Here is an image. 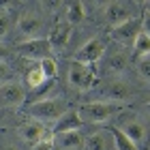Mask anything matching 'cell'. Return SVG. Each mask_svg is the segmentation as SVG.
Returning a JSON list of instances; mask_svg holds the SVG:
<instances>
[{
    "label": "cell",
    "instance_id": "obj_1",
    "mask_svg": "<svg viewBox=\"0 0 150 150\" xmlns=\"http://www.w3.org/2000/svg\"><path fill=\"white\" fill-rule=\"evenodd\" d=\"M120 110V103H112V101H92V103H84L79 107V118L81 122H90V125H103L116 116Z\"/></svg>",
    "mask_w": 150,
    "mask_h": 150
},
{
    "label": "cell",
    "instance_id": "obj_2",
    "mask_svg": "<svg viewBox=\"0 0 150 150\" xmlns=\"http://www.w3.org/2000/svg\"><path fill=\"white\" fill-rule=\"evenodd\" d=\"M64 112H67L64 101L62 99H54V97L43 99V101H35V103H30V107H28V114L35 120H41V122L58 120Z\"/></svg>",
    "mask_w": 150,
    "mask_h": 150
},
{
    "label": "cell",
    "instance_id": "obj_3",
    "mask_svg": "<svg viewBox=\"0 0 150 150\" xmlns=\"http://www.w3.org/2000/svg\"><path fill=\"white\" fill-rule=\"evenodd\" d=\"M69 84L77 90H90L97 84V75H94V64H84L73 60L69 64Z\"/></svg>",
    "mask_w": 150,
    "mask_h": 150
},
{
    "label": "cell",
    "instance_id": "obj_4",
    "mask_svg": "<svg viewBox=\"0 0 150 150\" xmlns=\"http://www.w3.org/2000/svg\"><path fill=\"white\" fill-rule=\"evenodd\" d=\"M13 52L19 54V56L26 58V60H43V58L50 56L52 47L47 43V39L37 37V39H26L22 43H17L13 47Z\"/></svg>",
    "mask_w": 150,
    "mask_h": 150
},
{
    "label": "cell",
    "instance_id": "obj_5",
    "mask_svg": "<svg viewBox=\"0 0 150 150\" xmlns=\"http://www.w3.org/2000/svg\"><path fill=\"white\" fill-rule=\"evenodd\" d=\"M26 103V90L19 81H4L0 84V107L4 110H17Z\"/></svg>",
    "mask_w": 150,
    "mask_h": 150
},
{
    "label": "cell",
    "instance_id": "obj_6",
    "mask_svg": "<svg viewBox=\"0 0 150 150\" xmlns=\"http://www.w3.org/2000/svg\"><path fill=\"white\" fill-rule=\"evenodd\" d=\"M105 50H107V43L101 37H92L84 47H79L77 54H75V60L77 62H84V64H97L101 58L105 56Z\"/></svg>",
    "mask_w": 150,
    "mask_h": 150
},
{
    "label": "cell",
    "instance_id": "obj_7",
    "mask_svg": "<svg viewBox=\"0 0 150 150\" xmlns=\"http://www.w3.org/2000/svg\"><path fill=\"white\" fill-rule=\"evenodd\" d=\"M139 30H142V19L131 17V19H127V22L114 26V28L110 30V35H112V39L116 41V43L129 47V45H133V41H135V37H137Z\"/></svg>",
    "mask_w": 150,
    "mask_h": 150
},
{
    "label": "cell",
    "instance_id": "obj_8",
    "mask_svg": "<svg viewBox=\"0 0 150 150\" xmlns=\"http://www.w3.org/2000/svg\"><path fill=\"white\" fill-rule=\"evenodd\" d=\"M19 135H22L24 142L28 144H39V142H54V133L52 129L45 127V122L35 120V122H26V125L19 127Z\"/></svg>",
    "mask_w": 150,
    "mask_h": 150
},
{
    "label": "cell",
    "instance_id": "obj_9",
    "mask_svg": "<svg viewBox=\"0 0 150 150\" xmlns=\"http://www.w3.org/2000/svg\"><path fill=\"white\" fill-rule=\"evenodd\" d=\"M103 17H105V22L114 28V26L127 22V19H131V17H135V15H133V9H129L127 2H122V0H116V2H110V4L105 6Z\"/></svg>",
    "mask_w": 150,
    "mask_h": 150
},
{
    "label": "cell",
    "instance_id": "obj_10",
    "mask_svg": "<svg viewBox=\"0 0 150 150\" xmlns=\"http://www.w3.org/2000/svg\"><path fill=\"white\" fill-rule=\"evenodd\" d=\"M118 129L133 142L135 146H139L142 142H144V137H146V127H144V122H142L137 116H127V118L120 122Z\"/></svg>",
    "mask_w": 150,
    "mask_h": 150
},
{
    "label": "cell",
    "instance_id": "obj_11",
    "mask_svg": "<svg viewBox=\"0 0 150 150\" xmlns=\"http://www.w3.org/2000/svg\"><path fill=\"white\" fill-rule=\"evenodd\" d=\"M54 146L60 150H81L84 148V135L77 131H64L54 135Z\"/></svg>",
    "mask_w": 150,
    "mask_h": 150
},
{
    "label": "cell",
    "instance_id": "obj_12",
    "mask_svg": "<svg viewBox=\"0 0 150 150\" xmlns=\"http://www.w3.org/2000/svg\"><path fill=\"white\" fill-rule=\"evenodd\" d=\"M84 125L79 118V112L77 110H67L58 120H54V127H52V133H64V131H77V129Z\"/></svg>",
    "mask_w": 150,
    "mask_h": 150
},
{
    "label": "cell",
    "instance_id": "obj_13",
    "mask_svg": "<svg viewBox=\"0 0 150 150\" xmlns=\"http://www.w3.org/2000/svg\"><path fill=\"white\" fill-rule=\"evenodd\" d=\"M71 30H73V26L69 22L54 26L52 32L47 35V43H50L52 50H62V47L69 43V39H71Z\"/></svg>",
    "mask_w": 150,
    "mask_h": 150
},
{
    "label": "cell",
    "instance_id": "obj_14",
    "mask_svg": "<svg viewBox=\"0 0 150 150\" xmlns=\"http://www.w3.org/2000/svg\"><path fill=\"white\" fill-rule=\"evenodd\" d=\"M17 30L26 39H37V37H41V19L37 15H32V13H28V15H24L19 19Z\"/></svg>",
    "mask_w": 150,
    "mask_h": 150
},
{
    "label": "cell",
    "instance_id": "obj_15",
    "mask_svg": "<svg viewBox=\"0 0 150 150\" xmlns=\"http://www.w3.org/2000/svg\"><path fill=\"white\" fill-rule=\"evenodd\" d=\"M105 94L112 99V103H120V101H127V99L133 97V88L129 84H125V81L114 79L112 84L105 88Z\"/></svg>",
    "mask_w": 150,
    "mask_h": 150
},
{
    "label": "cell",
    "instance_id": "obj_16",
    "mask_svg": "<svg viewBox=\"0 0 150 150\" xmlns=\"http://www.w3.org/2000/svg\"><path fill=\"white\" fill-rule=\"evenodd\" d=\"M84 148L86 150H110V142H107L105 133H92L84 137Z\"/></svg>",
    "mask_w": 150,
    "mask_h": 150
},
{
    "label": "cell",
    "instance_id": "obj_17",
    "mask_svg": "<svg viewBox=\"0 0 150 150\" xmlns=\"http://www.w3.org/2000/svg\"><path fill=\"white\" fill-rule=\"evenodd\" d=\"M110 133H112V137H114L116 150H139V146H135L118 127H110Z\"/></svg>",
    "mask_w": 150,
    "mask_h": 150
},
{
    "label": "cell",
    "instance_id": "obj_18",
    "mask_svg": "<svg viewBox=\"0 0 150 150\" xmlns=\"http://www.w3.org/2000/svg\"><path fill=\"white\" fill-rule=\"evenodd\" d=\"M127 64H129V60H127V56H125L122 52H116V54H112V56L107 58V71L114 73V75L125 73Z\"/></svg>",
    "mask_w": 150,
    "mask_h": 150
},
{
    "label": "cell",
    "instance_id": "obj_19",
    "mask_svg": "<svg viewBox=\"0 0 150 150\" xmlns=\"http://www.w3.org/2000/svg\"><path fill=\"white\" fill-rule=\"evenodd\" d=\"M133 54L135 56H148L150 54V37L146 32H137V37L133 41Z\"/></svg>",
    "mask_w": 150,
    "mask_h": 150
},
{
    "label": "cell",
    "instance_id": "obj_20",
    "mask_svg": "<svg viewBox=\"0 0 150 150\" xmlns=\"http://www.w3.org/2000/svg\"><path fill=\"white\" fill-rule=\"evenodd\" d=\"M84 17H86V11H84V6H81V2H71L69 9H67V22L71 26H75V24L84 22Z\"/></svg>",
    "mask_w": 150,
    "mask_h": 150
},
{
    "label": "cell",
    "instance_id": "obj_21",
    "mask_svg": "<svg viewBox=\"0 0 150 150\" xmlns=\"http://www.w3.org/2000/svg\"><path fill=\"white\" fill-rule=\"evenodd\" d=\"M45 81H47V77L43 75V71H41L39 64L32 67V69L26 73V84H28V88H32V90H35V88H39L41 84H45Z\"/></svg>",
    "mask_w": 150,
    "mask_h": 150
},
{
    "label": "cell",
    "instance_id": "obj_22",
    "mask_svg": "<svg viewBox=\"0 0 150 150\" xmlns=\"http://www.w3.org/2000/svg\"><path fill=\"white\" fill-rule=\"evenodd\" d=\"M39 67H41V71H43V75L47 79H56V75H58V62L52 56L39 60Z\"/></svg>",
    "mask_w": 150,
    "mask_h": 150
},
{
    "label": "cell",
    "instance_id": "obj_23",
    "mask_svg": "<svg viewBox=\"0 0 150 150\" xmlns=\"http://www.w3.org/2000/svg\"><path fill=\"white\" fill-rule=\"evenodd\" d=\"M137 71H139V75H142L144 79L150 81V54H148V56H144V58L137 62Z\"/></svg>",
    "mask_w": 150,
    "mask_h": 150
},
{
    "label": "cell",
    "instance_id": "obj_24",
    "mask_svg": "<svg viewBox=\"0 0 150 150\" xmlns=\"http://www.w3.org/2000/svg\"><path fill=\"white\" fill-rule=\"evenodd\" d=\"M11 79H13V69L4 62V60H0V84L11 81Z\"/></svg>",
    "mask_w": 150,
    "mask_h": 150
},
{
    "label": "cell",
    "instance_id": "obj_25",
    "mask_svg": "<svg viewBox=\"0 0 150 150\" xmlns=\"http://www.w3.org/2000/svg\"><path fill=\"white\" fill-rule=\"evenodd\" d=\"M110 2H114V0H81V6L86 9H99V6H107Z\"/></svg>",
    "mask_w": 150,
    "mask_h": 150
},
{
    "label": "cell",
    "instance_id": "obj_26",
    "mask_svg": "<svg viewBox=\"0 0 150 150\" xmlns=\"http://www.w3.org/2000/svg\"><path fill=\"white\" fill-rule=\"evenodd\" d=\"M9 28H11V17L9 15H0V39H2L6 32H9Z\"/></svg>",
    "mask_w": 150,
    "mask_h": 150
},
{
    "label": "cell",
    "instance_id": "obj_27",
    "mask_svg": "<svg viewBox=\"0 0 150 150\" xmlns=\"http://www.w3.org/2000/svg\"><path fill=\"white\" fill-rule=\"evenodd\" d=\"M142 32H146L150 37V11H146L144 15H142Z\"/></svg>",
    "mask_w": 150,
    "mask_h": 150
},
{
    "label": "cell",
    "instance_id": "obj_28",
    "mask_svg": "<svg viewBox=\"0 0 150 150\" xmlns=\"http://www.w3.org/2000/svg\"><path fill=\"white\" fill-rule=\"evenodd\" d=\"M43 2V6L45 9H50V11H56L60 4H62V0H41Z\"/></svg>",
    "mask_w": 150,
    "mask_h": 150
},
{
    "label": "cell",
    "instance_id": "obj_29",
    "mask_svg": "<svg viewBox=\"0 0 150 150\" xmlns=\"http://www.w3.org/2000/svg\"><path fill=\"white\" fill-rule=\"evenodd\" d=\"M54 142H39V144L32 146V150H52Z\"/></svg>",
    "mask_w": 150,
    "mask_h": 150
},
{
    "label": "cell",
    "instance_id": "obj_30",
    "mask_svg": "<svg viewBox=\"0 0 150 150\" xmlns=\"http://www.w3.org/2000/svg\"><path fill=\"white\" fill-rule=\"evenodd\" d=\"M17 0H0V9H11Z\"/></svg>",
    "mask_w": 150,
    "mask_h": 150
},
{
    "label": "cell",
    "instance_id": "obj_31",
    "mask_svg": "<svg viewBox=\"0 0 150 150\" xmlns=\"http://www.w3.org/2000/svg\"><path fill=\"white\" fill-rule=\"evenodd\" d=\"M6 56H9V50H6V47H4L2 43H0V60H4Z\"/></svg>",
    "mask_w": 150,
    "mask_h": 150
},
{
    "label": "cell",
    "instance_id": "obj_32",
    "mask_svg": "<svg viewBox=\"0 0 150 150\" xmlns=\"http://www.w3.org/2000/svg\"><path fill=\"white\" fill-rule=\"evenodd\" d=\"M0 150H19L17 146H4V148H0Z\"/></svg>",
    "mask_w": 150,
    "mask_h": 150
},
{
    "label": "cell",
    "instance_id": "obj_33",
    "mask_svg": "<svg viewBox=\"0 0 150 150\" xmlns=\"http://www.w3.org/2000/svg\"><path fill=\"white\" fill-rule=\"evenodd\" d=\"M133 2L137 4V6H144V4H146V0H133Z\"/></svg>",
    "mask_w": 150,
    "mask_h": 150
},
{
    "label": "cell",
    "instance_id": "obj_34",
    "mask_svg": "<svg viewBox=\"0 0 150 150\" xmlns=\"http://www.w3.org/2000/svg\"><path fill=\"white\" fill-rule=\"evenodd\" d=\"M146 112H148V116H150V101L146 103Z\"/></svg>",
    "mask_w": 150,
    "mask_h": 150
},
{
    "label": "cell",
    "instance_id": "obj_35",
    "mask_svg": "<svg viewBox=\"0 0 150 150\" xmlns=\"http://www.w3.org/2000/svg\"><path fill=\"white\" fill-rule=\"evenodd\" d=\"M146 11H150V0H146Z\"/></svg>",
    "mask_w": 150,
    "mask_h": 150
},
{
    "label": "cell",
    "instance_id": "obj_36",
    "mask_svg": "<svg viewBox=\"0 0 150 150\" xmlns=\"http://www.w3.org/2000/svg\"><path fill=\"white\" fill-rule=\"evenodd\" d=\"M52 150H60V148H56V146H52Z\"/></svg>",
    "mask_w": 150,
    "mask_h": 150
}]
</instances>
